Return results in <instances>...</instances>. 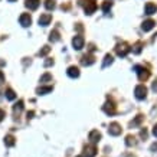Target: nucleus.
I'll return each instance as SVG.
<instances>
[{
	"mask_svg": "<svg viewBox=\"0 0 157 157\" xmlns=\"http://www.w3.org/2000/svg\"><path fill=\"white\" fill-rule=\"evenodd\" d=\"M150 150H151V151H157V143L153 144L151 147H150Z\"/></svg>",
	"mask_w": 157,
	"mask_h": 157,
	"instance_id": "33",
	"label": "nucleus"
},
{
	"mask_svg": "<svg viewBox=\"0 0 157 157\" xmlns=\"http://www.w3.org/2000/svg\"><path fill=\"white\" fill-rule=\"evenodd\" d=\"M22 109H23V101H17V104H14L13 107V113L19 115L22 113Z\"/></svg>",
	"mask_w": 157,
	"mask_h": 157,
	"instance_id": "17",
	"label": "nucleus"
},
{
	"mask_svg": "<svg viewBox=\"0 0 157 157\" xmlns=\"http://www.w3.org/2000/svg\"><path fill=\"white\" fill-rule=\"evenodd\" d=\"M49 51H51V48H49V46H43V48L39 51V56H45V55H48Z\"/></svg>",
	"mask_w": 157,
	"mask_h": 157,
	"instance_id": "26",
	"label": "nucleus"
},
{
	"mask_svg": "<svg viewBox=\"0 0 157 157\" xmlns=\"http://www.w3.org/2000/svg\"><path fill=\"white\" fill-rule=\"evenodd\" d=\"M52 79V75L51 74H45V75L40 78V82H46V81H51Z\"/></svg>",
	"mask_w": 157,
	"mask_h": 157,
	"instance_id": "29",
	"label": "nucleus"
},
{
	"mask_svg": "<svg viewBox=\"0 0 157 157\" xmlns=\"http://www.w3.org/2000/svg\"><path fill=\"white\" fill-rule=\"evenodd\" d=\"M90 140H91V143H98L101 140V134H100V131L98 130H92L90 133Z\"/></svg>",
	"mask_w": 157,
	"mask_h": 157,
	"instance_id": "12",
	"label": "nucleus"
},
{
	"mask_svg": "<svg viewBox=\"0 0 157 157\" xmlns=\"http://www.w3.org/2000/svg\"><path fill=\"white\" fill-rule=\"evenodd\" d=\"M102 108H104V111H105V113H107L108 115L115 114V105H114V102H113L111 100L107 101V102L104 104V107H102Z\"/></svg>",
	"mask_w": 157,
	"mask_h": 157,
	"instance_id": "8",
	"label": "nucleus"
},
{
	"mask_svg": "<svg viewBox=\"0 0 157 157\" xmlns=\"http://www.w3.org/2000/svg\"><path fill=\"white\" fill-rule=\"evenodd\" d=\"M51 91H52V86H40V88L36 90V92H38L39 95H45V94H48Z\"/></svg>",
	"mask_w": 157,
	"mask_h": 157,
	"instance_id": "18",
	"label": "nucleus"
},
{
	"mask_svg": "<svg viewBox=\"0 0 157 157\" xmlns=\"http://www.w3.org/2000/svg\"><path fill=\"white\" fill-rule=\"evenodd\" d=\"M154 20H151V19H148V20H146V22H144L143 23V26H141V28H143V30L144 32H148V30H151L153 28H154Z\"/></svg>",
	"mask_w": 157,
	"mask_h": 157,
	"instance_id": "15",
	"label": "nucleus"
},
{
	"mask_svg": "<svg viewBox=\"0 0 157 157\" xmlns=\"http://www.w3.org/2000/svg\"><path fill=\"white\" fill-rule=\"evenodd\" d=\"M141 46H143V45H141L140 42L136 43V45H134V48H133V52L134 53H140V52H141Z\"/></svg>",
	"mask_w": 157,
	"mask_h": 157,
	"instance_id": "28",
	"label": "nucleus"
},
{
	"mask_svg": "<svg viewBox=\"0 0 157 157\" xmlns=\"http://www.w3.org/2000/svg\"><path fill=\"white\" fill-rule=\"evenodd\" d=\"M78 157H84V156H78Z\"/></svg>",
	"mask_w": 157,
	"mask_h": 157,
	"instance_id": "39",
	"label": "nucleus"
},
{
	"mask_svg": "<svg viewBox=\"0 0 157 157\" xmlns=\"http://www.w3.org/2000/svg\"><path fill=\"white\" fill-rule=\"evenodd\" d=\"M14 143H16V141H14L13 136H6V137H5V144L7 146V147H13Z\"/></svg>",
	"mask_w": 157,
	"mask_h": 157,
	"instance_id": "20",
	"label": "nucleus"
},
{
	"mask_svg": "<svg viewBox=\"0 0 157 157\" xmlns=\"http://www.w3.org/2000/svg\"><path fill=\"white\" fill-rule=\"evenodd\" d=\"M134 69H136V72H137L138 79H140V81H146L148 76H150V72H148L144 67H140V65H137V67L134 68Z\"/></svg>",
	"mask_w": 157,
	"mask_h": 157,
	"instance_id": "2",
	"label": "nucleus"
},
{
	"mask_svg": "<svg viewBox=\"0 0 157 157\" xmlns=\"http://www.w3.org/2000/svg\"><path fill=\"white\" fill-rule=\"evenodd\" d=\"M140 136H141V138H144V140H146V138H147V130L144 128V130H141V133H140Z\"/></svg>",
	"mask_w": 157,
	"mask_h": 157,
	"instance_id": "30",
	"label": "nucleus"
},
{
	"mask_svg": "<svg viewBox=\"0 0 157 157\" xmlns=\"http://www.w3.org/2000/svg\"><path fill=\"white\" fill-rule=\"evenodd\" d=\"M153 90L157 91V82H154V84H153Z\"/></svg>",
	"mask_w": 157,
	"mask_h": 157,
	"instance_id": "37",
	"label": "nucleus"
},
{
	"mask_svg": "<svg viewBox=\"0 0 157 157\" xmlns=\"http://www.w3.org/2000/svg\"><path fill=\"white\" fill-rule=\"evenodd\" d=\"M19 22L23 28H28V26H30V23H32V17H30L28 13H23V14H20Z\"/></svg>",
	"mask_w": 157,
	"mask_h": 157,
	"instance_id": "7",
	"label": "nucleus"
},
{
	"mask_svg": "<svg viewBox=\"0 0 157 157\" xmlns=\"http://www.w3.org/2000/svg\"><path fill=\"white\" fill-rule=\"evenodd\" d=\"M143 115L141 114H138L137 117H136V120H134V121H131V127H137V125H140V123H141V121H143Z\"/></svg>",
	"mask_w": 157,
	"mask_h": 157,
	"instance_id": "22",
	"label": "nucleus"
},
{
	"mask_svg": "<svg viewBox=\"0 0 157 157\" xmlns=\"http://www.w3.org/2000/svg\"><path fill=\"white\" fill-rule=\"evenodd\" d=\"M45 7L48 10H53L55 9V2L53 0H45Z\"/></svg>",
	"mask_w": 157,
	"mask_h": 157,
	"instance_id": "25",
	"label": "nucleus"
},
{
	"mask_svg": "<svg viewBox=\"0 0 157 157\" xmlns=\"http://www.w3.org/2000/svg\"><path fill=\"white\" fill-rule=\"evenodd\" d=\"M5 95H6V98H7V100L13 101L14 98H16V92H14L12 88H7V90H6V92H5Z\"/></svg>",
	"mask_w": 157,
	"mask_h": 157,
	"instance_id": "19",
	"label": "nucleus"
},
{
	"mask_svg": "<svg viewBox=\"0 0 157 157\" xmlns=\"http://www.w3.org/2000/svg\"><path fill=\"white\" fill-rule=\"evenodd\" d=\"M111 6H113V3H111V2H104V5H102V10L107 13V12L111 9Z\"/></svg>",
	"mask_w": 157,
	"mask_h": 157,
	"instance_id": "27",
	"label": "nucleus"
},
{
	"mask_svg": "<svg viewBox=\"0 0 157 157\" xmlns=\"http://www.w3.org/2000/svg\"><path fill=\"white\" fill-rule=\"evenodd\" d=\"M79 5L84 6V10L86 14H92L97 9V3L94 0H79Z\"/></svg>",
	"mask_w": 157,
	"mask_h": 157,
	"instance_id": "1",
	"label": "nucleus"
},
{
	"mask_svg": "<svg viewBox=\"0 0 157 157\" xmlns=\"http://www.w3.org/2000/svg\"><path fill=\"white\" fill-rule=\"evenodd\" d=\"M3 82H5V75H3V72L0 71V85H2Z\"/></svg>",
	"mask_w": 157,
	"mask_h": 157,
	"instance_id": "32",
	"label": "nucleus"
},
{
	"mask_svg": "<svg viewBox=\"0 0 157 157\" xmlns=\"http://www.w3.org/2000/svg\"><path fill=\"white\" fill-rule=\"evenodd\" d=\"M134 94H136V98L137 100H144L147 97V88L144 85H137L136 90H134Z\"/></svg>",
	"mask_w": 157,
	"mask_h": 157,
	"instance_id": "3",
	"label": "nucleus"
},
{
	"mask_svg": "<svg viewBox=\"0 0 157 157\" xmlns=\"http://www.w3.org/2000/svg\"><path fill=\"white\" fill-rule=\"evenodd\" d=\"M82 65H86V67H90L92 65L94 62H95V58L92 56V55H85V56H82Z\"/></svg>",
	"mask_w": 157,
	"mask_h": 157,
	"instance_id": "13",
	"label": "nucleus"
},
{
	"mask_svg": "<svg viewBox=\"0 0 157 157\" xmlns=\"http://www.w3.org/2000/svg\"><path fill=\"white\" fill-rule=\"evenodd\" d=\"M95 154H97V148L94 144L84 147V157H95Z\"/></svg>",
	"mask_w": 157,
	"mask_h": 157,
	"instance_id": "6",
	"label": "nucleus"
},
{
	"mask_svg": "<svg viewBox=\"0 0 157 157\" xmlns=\"http://www.w3.org/2000/svg\"><path fill=\"white\" fill-rule=\"evenodd\" d=\"M125 144L130 146V147H131V146H136V138H134L133 136H127V137H125Z\"/></svg>",
	"mask_w": 157,
	"mask_h": 157,
	"instance_id": "24",
	"label": "nucleus"
},
{
	"mask_svg": "<svg viewBox=\"0 0 157 157\" xmlns=\"http://www.w3.org/2000/svg\"><path fill=\"white\" fill-rule=\"evenodd\" d=\"M72 46H74V49H76V51L82 49V46H84V38H82V36H75V38L72 39Z\"/></svg>",
	"mask_w": 157,
	"mask_h": 157,
	"instance_id": "9",
	"label": "nucleus"
},
{
	"mask_svg": "<svg viewBox=\"0 0 157 157\" xmlns=\"http://www.w3.org/2000/svg\"><path fill=\"white\" fill-rule=\"evenodd\" d=\"M51 20H52V16L49 13H43L40 14V17H39V25H42V26H48L51 23Z\"/></svg>",
	"mask_w": 157,
	"mask_h": 157,
	"instance_id": "10",
	"label": "nucleus"
},
{
	"mask_svg": "<svg viewBox=\"0 0 157 157\" xmlns=\"http://www.w3.org/2000/svg\"><path fill=\"white\" fill-rule=\"evenodd\" d=\"M33 115H35V113H33V111H30V113H28V120L33 118Z\"/></svg>",
	"mask_w": 157,
	"mask_h": 157,
	"instance_id": "34",
	"label": "nucleus"
},
{
	"mask_svg": "<svg viewBox=\"0 0 157 157\" xmlns=\"http://www.w3.org/2000/svg\"><path fill=\"white\" fill-rule=\"evenodd\" d=\"M153 134H154V136L157 137V124L154 125V127H153Z\"/></svg>",
	"mask_w": 157,
	"mask_h": 157,
	"instance_id": "36",
	"label": "nucleus"
},
{
	"mask_svg": "<svg viewBox=\"0 0 157 157\" xmlns=\"http://www.w3.org/2000/svg\"><path fill=\"white\" fill-rule=\"evenodd\" d=\"M3 118H5V111H3V109H0V121H2Z\"/></svg>",
	"mask_w": 157,
	"mask_h": 157,
	"instance_id": "35",
	"label": "nucleus"
},
{
	"mask_svg": "<svg viewBox=\"0 0 157 157\" xmlns=\"http://www.w3.org/2000/svg\"><path fill=\"white\" fill-rule=\"evenodd\" d=\"M39 5H40V0H26V3H25V6L30 10H36Z\"/></svg>",
	"mask_w": 157,
	"mask_h": 157,
	"instance_id": "11",
	"label": "nucleus"
},
{
	"mask_svg": "<svg viewBox=\"0 0 157 157\" xmlns=\"http://www.w3.org/2000/svg\"><path fill=\"white\" fill-rule=\"evenodd\" d=\"M49 40H51V42H56V40H59V33H58V30L51 32V35H49Z\"/></svg>",
	"mask_w": 157,
	"mask_h": 157,
	"instance_id": "23",
	"label": "nucleus"
},
{
	"mask_svg": "<svg viewBox=\"0 0 157 157\" xmlns=\"http://www.w3.org/2000/svg\"><path fill=\"white\" fill-rule=\"evenodd\" d=\"M108 133L109 136H120L121 134V125H120L118 123H113V124H109V127H108Z\"/></svg>",
	"mask_w": 157,
	"mask_h": 157,
	"instance_id": "5",
	"label": "nucleus"
},
{
	"mask_svg": "<svg viewBox=\"0 0 157 157\" xmlns=\"http://www.w3.org/2000/svg\"><path fill=\"white\" fill-rule=\"evenodd\" d=\"M9 2H16V0H9Z\"/></svg>",
	"mask_w": 157,
	"mask_h": 157,
	"instance_id": "38",
	"label": "nucleus"
},
{
	"mask_svg": "<svg viewBox=\"0 0 157 157\" xmlns=\"http://www.w3.org/2000/svg\"><path fill=\"white\" fill-rule=\"evenodd\" d=\"M113 62H114V59H113V56H111V55H105V58H104V63H102V67L107 68L108 65H111Z\"/></svg>",
	"mask_w": 157,
	"mask_h": 157,
	"instance_id": "21",
	"label": "nucleus"
},
{
	"mask_svg": "<svg viewBox=\"0 0 157 157\" xmlns=\"http://www.w3.org/2000/svg\"><path fill=\"white\" fill-rule=\"evenodd\" d=\"M157 12V6L153 3H147L146 5V14H154Z\"/></svg>",
	"mask_w": 157,
	"mask_h": 157,
	"instance_id": "16",
	"label": "nucleus"
},
{
	"mask_svg": "<svg viewBox=\"0 0 157 157\" xmlns=\"http://www.w3.org/2000/svg\"><path fill=\"white\" fill-rule=\"evenodd\" d=\"M51 65H53V59H46V61H45V67L48 68V67H51Z\"/></svg>",
	"mask_w": 157,
	"mask_h": 157,
	"instance_id": "31",
	"label": "nucleus"
},
{
	"mask_svg": "<svg viewBox=\"0 0 157 157\" xmlns=\"http://www.w3.org/2000/svg\"><path fill=\"white\" fill-rule=\"evenodd\" d=\"M130 51H131V48H130L127 43H121V45H118V46L115 48V52H117V55H118V56H123V58L125 56V55H127Z\"/></svg>",
	"mask_w": 157,
	"mask_h": 157,
	"instance_id": "4",
	"label": "nucleus"
},
{
	"mask_svg": "<svg viewBox=\"0 0 157 157\" xmlns=\"http://www.w3.org/2000/svg\"><path fill=\"white\" fill-rule=\"evenodd\" d=\"M67 74L71 76V78H78V76H79V69H78L76 67H69L68 68V71H67Z\"/></svg>",
	"mask_w": 157,
	"mask_h": 157,
	"instance_id": "14",
	"label": "nucleus"
}]
</instances>
